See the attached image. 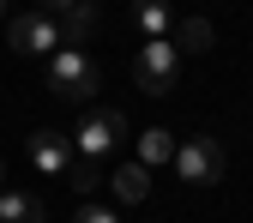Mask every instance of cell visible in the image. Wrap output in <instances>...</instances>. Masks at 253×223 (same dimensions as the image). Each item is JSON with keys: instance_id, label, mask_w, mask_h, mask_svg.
Instances as JSON below:
<instances>
[{"instance_id": "4fadbf2b", "label": "cell", "mask_w": 253, "mask_h": 223, "mask_svg": "<svg viewBox=\"0 0 253 223\" xmlns=\"http://www.w3.org/2000/svg\"><path fill=\"white\" fill-rule=\"evenodd\" d=\"M73 223H121V211H115V205H103V199H79Z\"/></svg>"}, {"instance_id": "6da1fadb", "label": "cell", "mask_w": 253, "mask_h": 223, "mask_svg": "<svg viewBox=\"0 0 253 223\" xmlns=\"http://www.w3.org/2000/svg\"><path fill=\"white\" fill-rule=\"evenodd\" d=\"M42 85L54 90V97H67V103H79V109H90V97H97V60H90L84 48H54L48 60H42Z\"/></svg>"}, {"instance_id": "30bf717a", "label": "cell", "mask_w": 253, "mask_h": 223, "mask_svg": "<svg viewBox=\"0 0 253 223\" xmlns=\"http://www.w3.org/2000/svg\"><path fill=\"white\" fill-rule=\"evenodd\" d=\"M139 163L145 169L175 163V133H169V127H145V133H139Z\"/></svg>"}, {"instance_id": "7c38bea8", "label": "cell", "mask_w": 253, "mask_h": 223, "mask_svg": "<svg viewBox=\"0 0 253 223\" xmlns=\"http://www.w3.org/2000/svg\"><path fill=\"white\" fill-rule=\"evenodd\" d=\"M175 43H181L187 54H205V48H211V24H205V18H187V24H175Z\"/></svg>"}, {"instance_id": "5bb4252c", "label": "cell", "mask_w": 253, "mask_h": 223, "mask_svg": "<svg viewBox=\"0 0 253 223\" xmlns=\"http://www.w3.org/2000/svg\"><path fill=\"white\" fill-rule=\"evenodd\" d=\"M0 24H6V6H0Z\"/></svg>"}, {"instance_id": "7a4b0ae2", "label": "cell", "mask_w": 253, "mask_h": 223, "mask_svg": "<svg viewBox=\"0 0 253 223\" xmlns=\"http://www.w3.org/2000/svg\"><path fill=\"white\" fill-rule=\"evenodd\" d=\"M126 139V121L115 115V109H79V127H73V163H84V169H97L103 157L115 151Z\"/></svg>"}, {"instance_id": "8fae6325", "label": "cell", "mask_w": 253, "mask_h": 223, "mask_svg": "<svg viewBox=\"0 0 253 223\" xmlns=\"http://www.w3.org/2000/svg\"><path fill=\"white\" fill-rule=\"evenodd\" d=\"M133 24L145 30V43H169V30H175V12H169V6H139V12H133Z\"/></svg>"}, {"instance_id": "9c48e42d", "label": "cell", "mask_w": 253, "mask_h": 223, "mask_svg": "<svg viewBox=\"0 0 253 223\" xmlns=\"http://www.w3.org/2000/svg\"><path fill=\"white\" fill-rule=\"evenodd\" d=\"M0 223H48V211H42L37 193H12V187H0Z\"/></svg>"}, {"instance_id": "5b68a950", "label": "cell", "mask_w": 253, "mask_h": 223, "mask_svg": "<svg viewBox=\"0 0 253 223\" xmlns=\"http://www.w3.org/2000/svg\"><path fill=\"white\" fill-rule=\"evenodd\" d=\"M6 43H12L18 54H30V60H48V54L60 48V30H54V18L37 6V12H18V18H6Z\"/></svg>"}, {"instance_id": "52a82bcc", "label": "cell", "mask_w": 253, "mask_h": 223, "mask_svg": "<svg viewBox=\"0 0 253 223\" xmlns=\"http://www.w3.org/2000/svg\"><path fill=\"white\" fill-rule=\"evenodd\" d=\"M42 12H48L54 30H60V48H84V37L103 24V12L90 6V0H48Z\"/></svg>"}, {"instance_id": "3957f363", "label": "cell", "mask_w": 253, "mask_h": 223, "mask_svg": "<svg viewBox=\"0 0 253 223\" xmlns=\"http://www.w3.org/2000/svg\"><path fill=\"white\" fill-rule=\"evenodd\" d=\"M181 79V48L175 43H139L133 48V85L145 97H169Z\"/></svg>"}, {"instance_id": "8992f818", "label": "cell", "mask_w": 253, "mask_h": 223, "mask_svg": "<svg viewBox=\"0 0 253 223\" xmlns=\"http://www.w3.org/2000/svg\"><path fill=\"white\" fill-rule=\"evenodd\" d=\"M30 163H37L42 181H73V139L54 133V127H37L30 133Z\"/></svg>"}, {"instance_id": "ba28073f", "label": "cell", "mask_w": 253, "mask_h": 223, "mask_svg": "<svg viewBox=\"0 0 253 223\" xmlns=\"http://www.w3.org/2000/svg\"><path fill=\"white\" fill-rule=\"evenodd\" d=\"M109 193H115L121 205H145V199H151V169L139 163V157H133V163H121V169L109 175Z\"/></svg>"}, {"instance_id": "9a60e30c", "label": "cell", "mask_w": 253, "mask_h": 223, "mask_svg": "<svg viewBox=\"0 0 253 223\" xmlns=\"http://www.w3.org/2000/svg\"><path fill=\"white\" fill-rule=\"evenodd\" d=\"M0 181H6V163H0Z\"/></svg>"}, {"instance_id": "277c9868", "label": "cell", "mask_w": 253, "mask_h": 223, "mask_svg": "<svg viewBox=\"0 0 253 223\" xmlns=\"http://www.w3.org/2000/svg\"><path fill=\"white\" fill-rule=\"evenodd\" d=\"M223 169H229V157H223V145H217L211 133H193L187 145H175V175L187 187H217Z\"/></svg>"}]
</instances>
